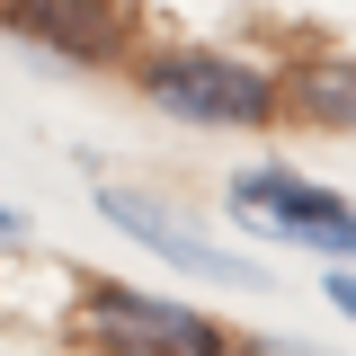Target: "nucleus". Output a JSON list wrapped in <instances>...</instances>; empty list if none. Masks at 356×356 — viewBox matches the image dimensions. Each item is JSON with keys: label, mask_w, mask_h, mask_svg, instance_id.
<instances>
[{"label": "nucleus", "mask_w": 356, "mask_h": 356, "mask_svg": "<svg viewBox=\"0 0 356 356\" xmlns=\"http://www.w3.org/2000/svg\"><path fill=\"white\" fill-rule=\"evenodd\" d=\"M232 214L267 232V241H294V250H321V259H356V205L339 187H312L294 170H241L232 178Z\"/></svg>", "instance_id": "nucleus-2"}, {"label": "nucleus", "mask_w": 356, "mask_h": 356, "mask_svg": "<svg viewBox=\"0 0 356 356\" xmlns=\"http://www.w3.org/2000/svg\"><path fill=\"white\" fill-rule=\"evenodd\" d=\"M294 98H303L312 125H348V134H356V63H312Z\"/></svg>", "instance_id": "nucleus-6"}, {"label": "nucleus", "mask_w": 356, "mask_h": 356, "mask_svg": "<svg viewBox=\"0 0 356 356\" xmlns=\"http://www.w3.org/2000/svg\"><path fill=\"white\" fill-rule=\"evenodd\" d=\"M98 214L116 222V232H134L152 259H170L178 276H205V285H259V267H250V259L214 250L187 214H170V205H161V196H143V187H98Z\"/></svg>", "instance_id": "nucleus-4"}, {"label": "nucleus", "mask_w": 356, "mask_h": 356, "mask_svg": "<svg viewBox=\"0 0 356 356\" xmlns=\"http://www.w3.org/2000/svg\"><path fill=\"white\" fill-rule=\"evenodd\" d=\"M330 303H339V312L356 321V267H339V276H330Z\"/></svg>", "instance_id": "nucleus-8"}, {"label": "nucleus", "mask_w": 356, "mask_h": 356, "mask_svg": "<svg viewBox=\"0 0 356 356\" xmlns=\"http://www.w3.org/2000/svg\"><path fill=\"white\" fill-rule=\"evenodd\" d=\"M0 241H18V214H9V205H0Z\"/></svg>", "instance_id": "nucleus-9"}, {"label": "nucleus", "mask_w": 356, "mask_h": 356, "mask_svg": "<svg viewBox=\"0 0 356 356\" xmlns=\"http://www.w3.org/2000/svg\"><path fill=\"white\" fill-rule=\"evenodd\" d=\"M81 330L107 356H232L205 312L161 303V294H143V285H89L81 294Z\"/></svg>", "instance_id": "nucleus-3"}, {"label": "nucleus", "mask_w": 356, "mask_h": 356, "mask_svg": "<svg viewBox=\"0 0 356 356\" xmlns=\"http://www.w3.org/2000/svg\"><path fill=\"white\" fill-rule=\"evenodd\" d=\"M143 98H152L161 116H178V125H267V116H276V81H267L259 63L205 54V44L143 63Z\"/></svg>", "instance_id": "nucleus-1"}, {"label": "nucleus", "mask_w": 356, "mask_h": 356, "mask_svg": "<svg viewBox=\"0 0 356 356\" xmlns=\"http://www.w3.org/2000/svg\"><path fill=\"white\" fill-rule=\"evenodd\" d=\"M0 27L44 44V54L98 63V54L125 44V9H116V0H0Z\"/></svg>", "instance_id": "nucleus-5"}, {"label": "nucleus", "mask_w": 356, "mask_h": 356, "mask_svg": "<svg viewBox=\"0 0 356 356\" xmlns=\"http://www.w3.org/2000/svg\"><path fill=\"white\" fill-rule=\"evenodd\" d=\"M232 356H321V348H294V339H250V348H232Z\"/></svg>", "instance_id": "nucleus-7"}]
</instances>
